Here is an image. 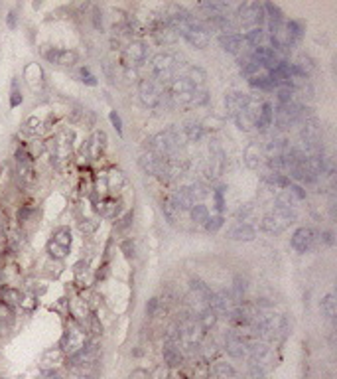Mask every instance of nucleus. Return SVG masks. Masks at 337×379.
Instances as JSON below:
<instances>
[{
    "instance_id": "1",
    "label": "nucleus",
    "mask_w": 337,
    "mask_h": 379,
    "mask_svg": "<svg viewBox=\"0 0 337 379\" xmlns=\"http://www.w3.org/2000/svg\"><path fill=\"white\" fill-rule=\"evenodd\" d=\"M183 141H185L183 133H178L176 129H168L164 133H158L152 139V152L164 160L174 158V154L183 146Z\"/></svg>"
},
{
    "instance_id": "21",
    "label": "nucleus",
    "mask_w": 337,
    "mask_h": 379,
    "mask_svg": "<svg viewBox=\"0 0 337 379\" xmlns=\"http://www.w3.org/2000/svg\"><path fill=\"white\" fill-rule=\"evenodd\" d=\"M209 375H213L215 379H235L237 377V371L231 363L227 361H215L211 367H209Z\"/></svg>"
},
{
    "instance_id": "30",
    "label": "nucleus",
    "mask_w": 337,
    "mask_h": 379,
    "mask_svg": "<svg viewBox=\"0 0 337 379\" xmlns=\"http://www.w3.org/2000/svg\"><path fill=\"white\" fill-rule=\"evenodd\" d=\"M217 314H215V310L213 308H205L203 312H199L197 314V322H199V326H201L203 330H209V328H213L215 324H217Z\"/></svg>"
},
{
    "instance_id": "49",
    "label": "nucleus",
    "mask_w": 337,
    "mask_h": 379,
    "mask_svg": "<svg viewBox=\"0 0 337 379\" xmlns=\"http://www.w3.org/2000/svg\"><path fill=\"white\" fill-rule=\"evenodd\" d=\"M109 120H111V124L116 129V133L118 135H122V120H120V117H118V113L116 111H111L109 113Z\"/></svg>"
},
{
    "instance_id": "15",
    "label": "nucleus",
    "mask_w": 337,
    "mask_h": 379,
    "mask_svg": "<svg viewBox=\"0 0 337 379\" xmlns=\"http://www.w3.org/2000/svg\"><path fill=\"white\" fill-rule=\"evenodd\" d=\"M227 237H229L231 241H252V239L256 237V229H254L250 223L241 221V223H235V225L227 231Z\"/></svg>"
},
{
    "instance_id": "16",
    "label": "nucleus",
    "mask_w": 337,
    "mask_h": 379,
    "mask_svg": "<svg viewBox=\"0 0 337 379\" xmlns=\"http://www.w3.org/2000/svg\"><path fill=\"white\" fill-rule=\"evenodd\" d=\"M0 304L8 308H18L24 304V294L18 288H12V286H2L0 290Z\"/></svg>"
},
{
    "instance_id": "39",
    "label": "nucleus",
    "mask_w": 337,
    "mask_h": 379,
    "mask_svg": "<svg viewBox=\"0 0 337 379\" xmlns=\"http://www.w3.org/2000/svg\"><path fill=\"white\" fill-rule=\"evenodd\" d=\"M189 213H191V219H193L195 223H205V221L209 219V210H207V206H203V204H195V206L189 210Z\"/></svg>"
},
{
    "instance_id": "6",
    "label": "nucleus",
    "mask_w": 337,
    "mask_h": 379,
    "mask_svg": "<svg viewBox=\"0 0 337 379\" xmlns=\"http://www.w3.org/2000/svg\"><path fill=\"white\" fill-rule=\"evenodd\" d=\"M85 344H87V338H85L83 328L73 324L65 330L63 338H61V352L65 354V357H69V355L77 354Z\"/></svg>"
},
{
    "instance_id": "17",
    "label": "nucleus",
    "mask_w": 337,
    "mask_h": 379,
    "mask_svg": "<svg viewBox=\"0 0 337 379\" xmlns=\"http://www.w3.org/2000/svg\"><path fill=\"white\" fill-rule=\"evenodd\" d=\"M284 30H286L288 42H290V47H292L302 42V38L306 34V24L302 22V20H286L284 22Z\"/></svg>"
},
{
    "instance_id": "4",
    "label": "nucleus",
    "mask_w": 337,
    "mask_h": 379,
    "mask_svg": "<svg viewBox=\"0 0 337 379\" xmlns=\"http://www.w3.org/2000/svg\"><path fill=\"white\" fill-rule=\"evenodd\" d=\"M180 36L189 46L197 47V49H203V47H207V44H209V32L203 26L201 20H197V16H193V20L181 30Z\"/></svg>"
},
{
    "instance_id": "52",
    "label": "nucleus",
    "mask_w": 337,
    "mask_h": 379,
    "mask_svg": "<svg viewBox=\"0 0 337 379\" xmlns=\"http://www.w3.org/2000/svg\"><path fill=\"white\" fill-rule=\"evenodd\" d=\"M30 215H32V208L24 206V208L18 210V221H20V223H26V221L30 219Z\"/></svg>"
},
{
    "instance_id": "19",
    "label": "nucleus",
    "mask_w": 337,
    "mask_h": 379,
    "mask_svg": "<svg viewBox=\"0 0 337 379\" xmlns=\"http://www.w3.org/2000/svg\"><path fill=\"white\" fill-rule=\"evenodd\" d=\"M272 122H274V107H272V103L264 101L260 105V111H258V117L254 120V127L258 131H266L268 127H272Z\"/></svg>"
},
{
    "instance_id": "13",
    "label": "nucleus",
    "mask_w": 337,
    "mask_h": 379,
    "mask_svg": "<svg viewBox=\"0 0 337 379\" xmlns=\"http://www.w3.org/2000/svg\"><path fill=\"white\" fill-rule=\"evenodd\" d=\"M250 101V95L247 93H239V91H231V93L225 95V107H227V113L231 115V118L235 117L237 113L245 111Z\"/></svg>"
},
{
    "instance_id": "24",
    "label": "nucleus",
    "mask_w": 337,
    "mask_h": 379,
    "mask_svg": "<svg viewBox=\"0 0 337 379\" xmlns=\"http://www.w3.org/2000/svg\"><path fill=\"white\" fill-rule=\"evenodd\" d=\"M260 227H262V231H266V233H270V235H278V233H282V231L286 229V227L280 223V219H278L274 213H266V215L262 217Z\"/></svg>"
},
{
    "instance_id": "5",
    "label": "nucleus",
    "mask_w": 337,
    "mask_h": 379,
    "mask_svg": "<svg viewBox=\"0 0 337 379\" xmlns=\"http://www.w3.org/2000/svg\"><path fill=\"white\" fill-rule=\"evenodd\" d=\"M248 342L241 330H229L225 334V352L233 359H245L248 357Z\"/></svg>"
},
{
    "instance_id": "34",
    "label": "nucleus",
    "mask_w": 337,
    "mask_h": 379,
    "mask_svg": "<svg viewBox=\"0 0 337 379\" xmlns=\"http://www.w3.org/2000/svg\"><path fill=\"white\" fill-rule=\"evenodd\" d=\"M51 241L57 243V245H61V247H65V249H69V245H71V231H69L68 227H59V229L53 231Z\"/></svg>"
},
{
    "instance_id": "55",
    "label": "nucleus",
    "mask_w": 337,
    "mask_h": 379,
    "mask_svg": "<svg viewBox=\"0 0 337 379\" xmlns=\"http://www.w3.org/2000/svg\"><path fill=\"white\" fill-rule=\"evenodd\" d=\"M93 26H95L97 30H103V18H101L99 10H95V12H93Z\"/></svg>"
},
{
    "instance_id": "14",
    "label": "nucleus",
    "mask_w": 337,
    "mask_h": 379,
    "mask_svg": "<svg viewBox=\"0 0 337 379\" xmlns=\"http://www.w3.org/2000/svg\"><path fill=\"white\" fill-rule=\"evenodd\" d=\"M219 44L223 47L227 53H241L245 44V36L239 34V32H233V34H221L219 36Z\"/></svg>"
},
{
    "instance_id": "20",
    "label": "nucleus",
    "mask_w": 337,
    "mask_h": 379,
    "mask_svg": "<svg viewBox=\"0 0 337 379\" xmlns=\"http://www.w3.org/2000/svg\"><path fill=\"white\" fill-rule=\"evenodd\" d=\"M97 210H99V213H101V217L114 219V217H118V213H120V202L114 200V198H105V200L99 202Z\"/></svg>"
},
{
    "instance_id": "33",
    "label": "nucleus",
    "mask_w": 337,
    "mask_h": 379,
    "mask_svg": "<svg viewBox=\"0 0 337 379\" xmlns=\"http://www.w3.org/2000/svg\"><path fill=\"white\" fill-rule=\"evenodd\" d=\"M107 180H109V190H111V192H118V190H122V186L126 184L124 174H122V172H118V170H112V172H109Z\"/></svg>"
},
{
    "instance_id": "10",
    "label": "nucleus",
    "mask_w": 337,
    "mask_h": 379,
    "mask_svg": "<svg viewBox=\"0 0 337 379\" xmlns=\"http://www.w3.org/2000/svg\"><path fill=\"white\" fill-rule=\"evenodd\" d=\"M152 38L156 40V44H160V46H170V44H174L178 40V34L168 24L166 16H160L158 20L152 22Z\"/></svg>"
},
{
    "instance_id": "29",
    "label": "nucleus",
    "mask_w": 337,
    "mask_h": 379,
    "mask_svg": "<svg viewBox=\"0 0 337 379\" xmlns=\"http://www.w3.org/2000/svg\"><path fill=\"white\" fill-rule=\"evenodd\" d=\"M321 312H323V316H327L329 320H333L337 314V300H335V294L333 292H329V294H325L323 298H321Z\"/></svg>"
},
{
    "instance_id": "25",
    "label": "nucleus",
    "mask_w": 337,
    "mask_h": 379,
    "mask_svg": "<svg viewBox=\"0 0 337 379\" xmlns=\"http://www.w3.org/2000/svg\"><path fill=\"white\" fill-rule=\"evenodd\" d=\"M262 180L268 182L272 188H280V190H286L292 184V180H290L286 174H282V172H272V170L262 176Z\"/></svg>"
},
{
    "instance_id": "53",
    "label": "nucleus",
    "mask_w": 337,
    "mask_h": 379,
    "mask_svg": "<svg viewBox=\"0 0 337 379\" xmlns=\"http://www.w3.org/2000/svg\"><path fill=\"white\" fill-rule=\"evenodd\" d=\"M158 306H160V300H158V298L148 300V304H146V314H148V316H156Z\"/></svg>"
},
{
    "instance_id": "38",
    "label": "nucleus",
    "mask_w": 337,
    "mask_h": 379,
    "mask_svg": "<svg viewBox=\"0 0 337 379\" xmlns=\"http://www.w3.org/2000/svg\"><path fill=\"white\" fill-rule=\"evenodd\" d=\"M294 95H296V91H294L290 85L278 87V89H276V99H278V105H288V103H292Z\"/></svg>"
},
{
    "instance_id": "46",
    "label": "nucleus",
    "mask_w": 337,
    "mask_h": 379,
    "mask_svg": "<svg viewBox=\"0 0 337 379\" xmlns=\"http://www.w3.org/2000/svg\"><path fill=\"white\" fill-rule=\"evenodd\" d=\"M97 227H99V221H95V219H83L79 223V229L83 233H93V231H97Z\"/></svg>"
},
{
    "instance_id": "3",
    "label": "nucleus",
    "mask_w": 337,
    "mask_h": 379,
    "mask_svg": "<svg viewBox=\"0 0 337 379\" xmlns=\"http://www.w3.org/2000/svg\"><path fill=\"white\" fill-rule=\"evenodd\" d=\"M237 24L241 26H262L266 16H264V8L258 2H243L237 8V16H235Z\"/></svg>"
},
{
    "instance_id": "45",
    "label": "nucleus",
    "mask_w": 337,
    "mask_h": 379,
    "mask_svg": "<svg viewBox=\"0 0 337 379\" xmlns=\"http://www.w3.org/2000/svg\"><path fill=\"white\" fill-rule=\"evenodd\" d=\"M247 379H266L264 367H260V365H256V363H250V369H248Z\"/></svg>"
},
{
    "instance_id": "51",
    "label": "nucleus",
    "mask_w": 337,
    "mask_h": 379,
    "mask_svg": "<svg viewBox=\"0 0 337 379\" xmlns=\"http://www.w3.org/2000/svg\"><path fill=\"white\" fill-rule=\"evenodd\" d=\"M38 379H65L57 369H45V371H42V375Z\"/></svg>"
},
{
    "instance_id": "27",
    "label": "nucleus",
    "mask_w": 337,
    "mask_h": 379,
    "mask_svg": "<svg viewBox=\"0 0 337 379\" xmlns=\"http://www.w3.org/2000/svg\"><path fill=\"white\" fill-rule=\"evenodd\" d=\"M262 42H264V28L262 26H254V28H250L247 34H245V44L250 46L252 49L262 46Z\"/></svg>"
},
{
    "instance_id": "37",
    "label": "nucleus",
    "mask_w": 337,
    "mask_h": 379,
    "mask_svg": "<svg viewBox=\"0 0 337 379\" xmlns=\"http://www.w3.org/2000/svg\"><path fill=\"white\" fill-rule=\"evenodd\" d=\"M162 212H164V217L168 219V223H172V225L178 223V219H180V215H181V213L174 208V204H172L170 200H166V202L162 204Z\"/></svg>"
},
{
    "instance_id": "44",
    "label": "nucleus",
    "mask_w": 337,
    "mask_h": 379,
    "mask_svg": "<svg viewBox=\"0 0 337 379\" xmlns=\"http://www.w3.org/2000/svg\"><path fill=\"white\" fill-rule=\"evenodd\" d=\"M286 192L292 196L296 202H302V200H306V190L302 188V186H298V184H290L288 188H286Z\"/></svg>"
},
{
    "instance_id": "28",
    "label": "nucleus",
    "mask_w": 337,
    "mask_h": 379,
    "mask_svg": "<svg viewBox=\"0 0 337 379\" xmlns=\"http://www.w3.org/2000/svg\"><path fill=\"white\" fill-rule=\"evenodd\" d=\"M262 8H264V16H266V20H268V24H284V12L276 6V4H272V2H264L262 4Z\"/></svg>"
},
{
    "instance_id": "22",
    "label": "nucleus",
    "mask_w": 337,
    "mask_h": 379,
    "mask_svg": "<svg viewBox=\"0 0 337 379\" xmlns=\"http://www.w3.org/2000/svg\"><path fill=\"white\" fill-rule=\"evenodd\" d=\"M65 359V354L61 352V348H53V350H47L44 355H42V369H55L59 363H63Z\"/></svg>"
},
{
    "instance_id": "12",
    "label": "nucleus",
    "mask_w": 337,
    "mask_h": 379,
    "mask_svg": "<svg viewBox=\"0 0 337 379\" xmlns=\"http://www.w3.org/2000/svg\"><path fill=\"white\" fill-rule=\"evenodd\" d=\"M124 59H126V66H132L138 68L142 66L146 59H148V47L144 42H130L126 49H124Z\"/></svg>"
},
{
    "instance_id": "43",
    "label": "nucleus",
    "mask_w": 337,
    "mask_h": 379,
    "mask_svg": "<svg viewBox=\"0 0 337 379\" xmlns=\"http://www.w3.org/2000/svg\"><path fill=\"white\" fill-rule=\"evenodd\" d=\"M79 77H81V81H83L85 85H91V87L97 85V77L93 75V71H91L89 68H81V70H79Z\"/></svg>"
},
{
    "instance_id": "32",
    "label": "nucleus",
    "mask_w": 337,
    "mask_h": 379,
    "mask_svg": "<svg viewBox=\"0 0 337 379\" xmlns=\"http://www.w3.org/2000/svg\"><path fill=\"white\" fill-rule=\"evenodd\" d=\"M185 192L189 194V198L193 200V204H201V200L209 194L207 192V188L203 186V184H199V182H193V184H189V186H185Z\"/></svg>"
},
{
    "instance_id": "35",
    "label": "nucleus",
    "mask_w": 337,
    "mask_h": 379,
    "mask_svg": "<svg viewBox=\"0 0 337 379\" xmlns=\"http://www.w3.org/2000/svg\"><path fill=\"white\" fill-rule=\"evenodd\" d=\"M245 162H247V166L252 168V170H256L258 164H260V154H258V148H256L254 144L247 146V150H245Z\"/></svg>"
},
{
    "instance_id": "26",
    "label": "nucleus",
    "mask_w": 337,
    "mask_h": 379,
    "mask_svg": "<svg viewBox=\"0 0 337 379\" xmlns=\"http://www.w3.org/2000/svg\"><path fill=\"white\" fill-rule=\"evenodd\" d=\"M203 135H205V131H203L201 122L189 120V122L183 124V137H185V141L199 142L203 139Z\"/></svg>"
},
{
    "instance_id": "56",
    "label": "nucleus",
    "mask_w": 337,
    "mask_h": 379,
    "mask_svg": "<svg viewBox=\"0 0 337 379\" xmlns=\"http://www.w3.org/2000/svg\"><path fill=\"white\" fill-rule=\"evenodd\" d=\"M250 212H252V208H250V206H245V208H241V210L237 212V217H243V221H245L248 215H250Z\"/></svg>"
},
{
    "instance_id": "9",
    "label": "nucleus",
    "mask_w": 337,
    "mask_h": 379,
    "mask_svg": "<svg viewBox=\"0 0 337 379\" xmlns=\"http://www.w3.org/2000/svg\"><path fill=\"white\" fill-rule=\"evenodd\" d=\"M317 235L319 233L315 229H312V227H300V229H296L292 235V241H290L294 251H298V253H310L315 245L319 243Z\"/></svg>"
},
{
    "instance_id": "50",
    "label": "nucleus",
    "mask_w": 337,
    "mask_h": 379,
    "mask_svg": "<svg viewBox=\"0 0 337 379\" xmlns=\"http://www.w3.org/2000/svg\"><path fill=\"white\" fill-rule=\"evenodd\" d=\"M87 322H89V330L93 332V334H97V336H99V334L103 332V326H101V322H99V318H97V316H89V318H87Z\"/></svg>"
},
{
    "instance_id": "11",
    "label": "nucleus",
    "mask_w": 337,
    "mask_h": 379,
    "mask_svg": "<svg viewBox=\"0 0 337 379\" xmlns=\"http://www.w3.org/2000/svg\"><path fill=\"white\" fill-rule=\"evenodd\" d=\"M44 57L49 64H55V66H65L71 68L77 64L79 55L75 49H65V47H49L44 51Z\"/></svg>"
},
{
    "instance_id": "40",
    "label": "nucleus",
    "mask_w": 337,
    "mask_h": 379,
    "mask_svg": "<svg viewBox=\"0 0 337 379\" xmlns=\"http://www.w3.org/2000/svg\"><path fill=\"white\" fill-rule=\"evenodd\" d=\"M223 223H225V217L221 213H217V215H209V219H207L203 225H205V229H207L209 233H217V231L223 227Z\"/></svg>"
},
{
    "instance_id": "7",
    "label": "nucleus",
    "mask_w": 337,
    "mask_h": 379,
    "mask_svg": "<svg viewBox=\"0 0 337 379\" xmlns=\"http://www.w3.org/2000/svg\"><path fill=\"white\" fill-rule=\"evenodd\" d=\"M138 95L142 99V103L150 109H156L158 105L162 103V89H160V83H156L154 79L150 77H144L138 81Z\"/></svg>"
},
{
    "instance_id": "41",
    "label": "nucleus",
    "mask_w": 337,
    "mask_h": 379,
    "mask_svg": "<svg viewBox=\"0 0 337 379\" xmlns=\"http://www.w3.org/2000/svg\"><path fill=\"white\" fill-rule=\"evenodd\" d=\"M47 251H49V255H51L53 259H63V257L68 255V249L61 247V245H57V243H53L51 239H49V243H47Z\"/></svg>"
},
{
    "instance_id": "36",
    "label": "nucleus",
    "mask_w": 337,
    "mask_h": 379,
    "mask_svg": "<svg viewBox=\"0 0 337 379\" xmlns=\"http://www.w3.org/2000/svg\"><path fill=\"white\" fill-rule=\"evenodd\" d=\"M40 129H42V120L38 117L26 118V122L22 124V133L28 135V137H36V135L40 133Z\"/></svg>"
},
{
    "instance_id": "42",
    "label": "nucleus",
    "mask_w": 337,
    "mask_h": 379,
    "mask_svg": "<svg viewBox=\"0 0 337 379\" xmlns=\"http://www.w3.org/2000/svg\"><path fill=\"white\" fill-rule=\"evenodd\" d=\"M120 251L124 253V257H126V259H134V257H136V247H134V243H132V239L122 241V243H120Z\"/></svg>"
},
{
    "instance_id": "18",
    "label": "nucleus",
    "mask_w": 337,
    "mask_h": 379,
    "mask_svg": "<svg viewBox=\"0 0 337 379\" xmlns=\"http://www.w3.org/2000/svg\"><path fill=\"white\" fill-rule=\"evenodd\" d=\"M162 355H164V361L170 367H180L181 363H183V359H185V355H183L180 346H172V344H164Z\"/></svg>"
},
{
    "instance_id": "23",
    "label": "nucleus",
    "mask_w": 337,
    "mask_h": 379,
    "mask_svg": "<svg viewBox=\"0 0 337 379\" xmlns=\"http://www.w3.org/2000/svg\"><path fill=\"white\" fill-rule=\"evenodd\" d=\"M170 202L174 204V208L178 210L180 213H183V212H189L195 204H193V200L189 198V194L185 192V188H180L172 198H170Z\"/></svg>"
},
{
    "instance_id": "47",
    "label": "nucleus",
    "mask_w": 337,
    "mask_h": 379,
    "mask_svg": "<svg viewBox=\"0 0 337 379\" xmlns=\"http://www.w3.org/2000/svg\"><path fill=\"white\" fill-rule=\"evenodd\" d=\"M132 219H134V213L128 212L126 215H124V217H120V219H118V223H116V229H118V231H124L126 227H130Z\"/></svg>"
},
{
    "instance_id": "48",
    "label": "nucleus",
    "mask_w": 337,
    "mask_h": 379,
    "mask_svg": "<svg viewBox=\"0 0 337 379\" xmlns=\"http://www.w3.org/2000/svg\"><path fill=\"white\" fill-rule=\"evenodd\" d=\"M213 200H215V206H217V210H219V213L225 210V200H223V188H217L213 190Z\"/></svg>"
},
{
    "instance_id": "2",
    "label": "nucleus",
    "mask_w": 337,
    "mask_h": 379,
    "mask_svg": "<svg viewBox=\"0 0 337 379\" xmlns=\"http://www.w3.org/2000/svg\"><path fill=\"white\" fill-rule=\"evenodd\" d=\"M178 55L172 51H164V53H156L152 57V75L156 83H170L176 77L178 71Z\"/></svg>"
},
{
    "instance_id": "31",
    "label": "nucleus",
    "mask_w": 337,
    "mask_h": 379,
    "mask_svg": "<svg viewBox=\"0 0 337 379\" xmlns=\"http://www.w3.org/2000/svg\"><path fill=\"white\" fill-rule=\"evenodd\" d=\"M105 141H107V135H105V133H95V135H93V139L89 141L91 158H97V156L105 150Z\"/></svg>"
},
{
    "instance_id": "54",
    "label": "nucleus",
    "mask_w": 337,
    "mask_h": 379,
    "mask_svg": "<svg viewBox=\"0 0 337 379\" xmlns=\"http://www.w3.org/2000/svg\"><path fill=\"white\" fill-rule=\"evenodd\" d=\"M22 103V97H20V93H18V89H16V83H14V89H12V97H10V105L12 107H18Z\"/></svg>"
},
{
    "instance_id": "57",
    "label": "nucleus",
    "mask_w": 337,
    "mask_h": 379,
    "mask_svg": "<svg viewBox=\"0 0 337 379\" xmlns=\"http://www.w3.org/2000/svg\"><path fill=\"white\" fill-rule=\"evenodd\" d=\"M14 22H16V18H14V14H10V16H8V24H10V28H14Z\"/></svg>"
},
{
    "instance_id": "8",
    "label": "nucleus",
    "mask_w": 337,
    "mask_h": 379,
    "mask_svg": "<svg viewBox=\"0 0 337 379\" xmlns=\"http://www.w3.org/2000/svg\"><path fill=\"white\" fill-rule=\"evenodd\" d=\"M140 166L146 174H152L160 180H168L170 178V168H168V162L164 158L156 156L154 152H144L140 156Z\"/></svg>"
}]
</instances>
